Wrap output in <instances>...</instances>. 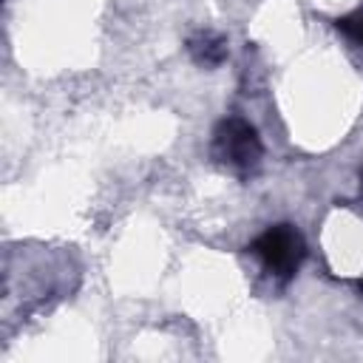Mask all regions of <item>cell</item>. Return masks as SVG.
Wrapping results in <instances>:
<instances>
[{"instance_id": "cell-1", "label": "cell", "mask_w": 363, "mask_h": 363, "mask_svg": "<svg viewBox=\"0 0 363 363\" xmlns=\"http://www.w3.org/2000/svg\"><path fill=\"white\" fill-rule=\"evenodd\" d=\"M213 150H216L218 162L230 164L238 173H252L264 156V147H261L255 128L238 116L218 122V128L213 133Z\"/></svg>"}, {"instance_id": "cell-2", "label": "cell", "mask_w": 363, "mask_h": 363, "mask_svg": "<svg viewBox=\"0 0 363 363\" xmlns=\"http://www.w3.org/2000/svg\"><path fill=\"white\" fill-rule=\"evenodd\" d=\"M252 252L261 258V264L272 275L286 281L298 272V267L306 255V244L292 224H275L252 241Z\"/></svg>"}, {"instance_id": "cell-3", "label": "cell", "mask_w": 363, "mask_h": 363, "mask_svg": "<svg viewBox=\"0 0 363 363\" xmlns=\"http://www.w3.org/2000/svg\"><path fill=\"white\" fill-rule=\"evenodd\" d=\"M187 51L190 57L199 62V65H218L224 57H227V45L218 34H210V31H201L196 37L187 40Z\"/></svg>"}, {"instance_id": "cell-4", "label": "cell", "mask_w": 363, "mask_h": 363, "mask_svg": "<svg viewBox=\"0 0 363 363\" xmlns=\"http://www.w3.org/2000/svg\"><path fill=\"white\" fill-rule=\"evenodd\" d=\"M337 31H343L349 40H354L357 45H363V11L349 14V17H340L337 20Z\"/></svg>"}]
</instances>
